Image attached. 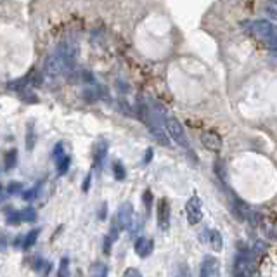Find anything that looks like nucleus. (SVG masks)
<instances>
[{
    "label": "nucleus",
    "mask_w": 277,
    "mask_h": 277,
    "mask_svg": "<svg viewBox=\"0 0 277 277\" xmlns=\"http://www.w3.org/2000/svg\"><path fill=\"white\" fill-rule=\"evenodd\" d=\"M77 63V47L71 43H61L56 49V52L47 57L45 61V73L51 78L61 77V74L71 71Z\"/></svg>",
    "instance_id": "1"
},
{
    "label": "nucleus",
    "mask_w": 277,
    "mask_h": 277,
    "mask_svg": "<svg viewBox=\"0 0 277 277\" xmlns=\"http://www.w3.org/2000/svg\"><path fill=\"white\" fill-rule=\"evenodd\" d=\"M244 30L249 37H253L255 40L262 42L263 45L272 49V52L275 51V28L270 21L265 19L249 21V23H244Z\"/></svg>",
    "instance_id": "2"
},
{
    "label": "nucleus",
    "mask_w": 277,
    "mask_h": 277,
    "mask_svg": "<svg viewBox=\"0 0 277 277\" xmlns=\"http://www.w3.org/2000/svg\"><path fill=\"white\" fill-rule=\"evenodd\" d=\"M132 220H134V206H132V203H123L113 217L111 229H109V236H108L109 239L114 243L120 237V232L125 231L127 227H130Z\"/></svg>",
    "instance_id": "3"
},
{
    "label": "nucleus",
    "mask_w": 277,
    "mask_h": 277,
    "mask_svg": "<svg viewBox=\"0 0 277 277\" xmlns=\"http://www.w3.org/2000/svg\"><path fill=\"white\" fill-rule=\"evenodd\" d=\"M161 121H163L165 129L168 130L170 137L173 139L180 147L189 149V139H187V134H186V130H184L182 123H180L173 114H170L166 111L161 113Z\"/></svg>",
    "instance_id": "4"
},
{
    "label": "nucleus",
    "mask_w": 277,
    "mask_h": 277,
    "mask_svg": "<svg viewBox=\"0 0 277 277\" xmlns=\"http://www.w3.org/2000/svg\"><path fill=\"white\" fill-rule=\"evenodd\" d=\"M186 215L187 222L191 225H196L203 220V203H201V197L197 194H192L186 203Z\"/></svg>",
    "instance_id": "5"
},
{
    "label": "nucleus",
    "mask_w": 277,
    "mask_h": 277,
    "mask_svg": "<svg viewBox=\"0 0 277 277\" xmlns=\"http://www.w3.org/2000/svg\"><path fill=\"white\" fill-rule=\"evenodd\" d=\"M253 274V262H251V251H241L236 257L234 263V275L236 277H251Z\"/></svg>",
    "instance_id": "6"
},
{
    "label": "nucleus",
    "mask_w": 277,
    "mask_h": 277,
    "mask_svg": "<svg viewBox=\"0 0 277 277\" xmlns=\"http://www.w3.org/2000/svg\"><path fill=\"white\" fill-rule=\"evenodd\" d=\"M170 201L166 197H160L158 201V208H156V217H158V227L161 232H168L170 231Z\"/></svg>",
    "instance_id": "7"
},
{
    "label": "nucleus",
    "mask_w": 277,
    "mask_h": 277,
    "mask_svg": "<svg viewBox=\"0 0 277 277\" xmlns=\"http://www.w3.org/2000/svg\"><path fill=\"white\" fill-rule=\"evenodd\" d=\"M37 210L33 206H26L23 210H17V212H11L7 215V223L9 225H17L21 222H35L37 220Z\"/></svg>",
    "instance_id": "8"
},
{
    "label": "nucleus",
    "mask_w": 277,
    "mask_h": 277,
    "mask_svg": "<svg viewBox=\"0 0 277 277\" xmlns=\"http://www.w3.org/2000/svg\"><path fill=\"white\" fill-rule=\"evenodd\" d=\"M203 239L208 243V246L213 249L215 253L222 251L223 239H222V234L217 231V229H206V231H203Z\"/></svg>",
    "instance_id": "9"
},
{
    "label": "nucleus",
    "mask_w": 277,
    "mask_h": 277,
    "mask_svg": "<svg viewBox=\"0 0 277 277\" xmlns=\"http://www.w3.org/2000/svg\"><path fill=\"white\" fill-rule=\"evenodd\" d=\"M201 144L208 149V151H222V137L217 134V132H205L201 135Z\"/></svg>",
    "instance_id": "10"
},
{
    "label": "nucleus",
    "mask_w": 277,
    "mask_h": 277,
    "mask_svg": "<svg viewBox=\"0 0 277 277\" xmlns=\"http://www.w3.org/2000/svg\"><path fill=\"white\" fill-rule=\"evenodd\" d=\"M153 249H155V241L149 239V237L140 236L139 239L135 241V253H137V257L147 258L149 255L153 253Z\"/></svg>",
    "instance_id": "11"
},
{
    "label": "nucleus",
    "mask_w": 277,
    "mask_h": 277,
    "mask_svg": "<svg viewBox=\"0 0 277 277\" xmlns=\"http://www.w3.org/2000/svg\"><path fill=\"white\" fill-rule=\"evenodd\" d=\"M218 274V260L212 257H206L199 269V277H217Z\"/></svg>",
    "instance_id": "12"
},
{
    "label": "nucleus",
    "mask_w": 277,
    "mask_h": 277,
    "mask_svg": "<svg viewBox=\"0 0 277 277\" xmlns=\"http://www.w3.org/2000/svg\"><path fill=\"white\" fill-rule=\"evenodd\" d=\"M28 80H30V74H26V77H21V78H16V80H11V82L7 83V89L23 94V92L26 90V87H28Z\"/></svg>",
    "instance_id": "13"
},
{
    "label": "nucleus",
    "mask_w": 277,
    "mask_h": 277,
    "mask_svg": "<svg viewBox=\"0 0 277 277\" xmlns=\"http://www.w3.org/2000/svg\"><path fill=\"white\" fill-rule=\"evenodd\" d=\"M106 155H108V142L106 140H99L97 147H95V153H94V166H100Z\"/></svg>",
    "instance_id": "14"
},
{
    "label": "nucleus",
    "mask_w": 277,
    "mask_h": 277,
    "mask_svg": "<svg viewBox=\"0 0 277 277\" xmlns=\"http://www.w3.org/2000/svg\"><path fill=\"white\" fill-rule=\"evenodd\" d=\"M109 275V269L106 263L103 262H95L92 263L90 267V277H108Z\"/></svg>",
    "instance_id": "15"
},
{
    "label": "nucleus",
    "mask_w": 277,
    "mask_h": 277,
    "mask_svg": "<svg viewBox=\"0 0 277 277\" xmlns=\"http://www.w3.org/2000/svg\"><path fill=\"white\" fill-rule=\"evenodd\" d=\"M33 267H35V270L38 272V275H42V277H47L49 272L52 270V263L49 260H43V258H38Z\"/></svg>",
    "instance_id": "16"
},
{
    "label": "nucleus",
    "mask_w": 277,
    "mask_h": 277,
    "mask_svg": "<svg viewBox=\"0 0 277 277\" xmlns=\"http://www.w3.org/2000/svg\"><path fill=\"white\" fill-rule=\"evenodd\" d=\"M38 234H40V229H33V231H30L28 234L24 236V239H23V244H21V248L23 249H30L32 246L37 243V239H38Z\"/></svg>",
    "instance_id": "17"
},
{
    "label": "nucleus",
    "mask_w": 277,
    "mask_h": 277,
    "mask_svg": "<svg viewBox=\"0 0 277 277\" xmlns=\"http://www.w3.org/2000/svg\"><path fill=\"white\" fill-rule=\"evenodd\" d=\"M17 163V151L16 149H9L6 153V156H4V165H6V170H11L14 168Z\"/></svg>",
    "instance_id": "18"
},
{
    "label": "nucleus",
    "mask_w": 277,
    "mask_h": 277,
    "mask_svg": "<svg viewBox=\"0 0 277 277\" xmlns=\"http://www.w3.org/2000/svg\"><path fill=\"white\" fill-rule=\"evenodd\" d=\"M57 173L59 175H64L66 171H68L69 168V163H71V158H69L68 155H64V156H61V158H57Z\"/></svg>",
    "instance_id": "19"
},
{
    "label": "nucleus",
    "mask_w": 277,
    "mask_h": 277,
    "mask_svg": "<svg viewBox=\"0 0 277 277\" xmlns=\"http://www.w3.org/2000/svg\"><path fill=\"white\" fill-rule=\"evenodd\" d=\"M113 175H114V179L116 180H125L127 177V170H125V166H123L120 161H116V163H113Z\"/></svg>",
    "instance_id": "20"
},
{
    "label": "nucleus",
    "mask_w": 277,
    "mask_h": 277,
    "mask_svg": "<svg viewBox=\"0 0 277 277\" xmlns=\"http://www.w3.org/2000/svg\"><path fill=\"white\" fill-rule=\"evenodd\" d=\"M35 125L33 123H30L28 125V132H26V149L28 151H32V149L35 147Z\"/></svg>",
    "instance_id": "21"
},
{
    "label": "nucleus",
    "mask_w": 277,
    "mask_h": 277,
    "mask_svg": "<svg viewBox=\"0 0 277 277\" xmlns=\"http://www.w3.org/2000/svg\"><path fill=\"white\" fill-rule=\"evenodd\" d=\"M57 277H69V260L68 258H61L59 269H57Z\"/></svg>",
    "instance_id": "22"
},
{
    "label": "nucleus",
    "mask_w": 277,
    "mask_h": 277,
    "mask_svg": "<svg viewBox=\"0 0 277 277\" xmlns=\"http://www.w3.org/2000/svg\"><path fill=\"white\" fill-rule=\"evenodd\" d=\"M40 186H42V182H38L37 186H35L33 189H30V191H26L24 194H23V197H24V199H26V201H32L33 197L38 194V189H40Z\"/></svg>",
    "instance_id": "23"
},
{
    "label": "nucleus",
    "mask_w": 277,
    "mask_h": 277,
    "mask_svg": "<svg viewBox=\"0 0 277 277\" xmlns=\"http://www.w3.org/2000/svg\"><path fill=\"white\" fill-rule=\"evenodd\" d=\"M21 191H23V184H21V182H11L7 186L9 194H16V192H21Z\"/></svg>",
    "instance_id": "24"
},
{
    "label": "nucleus",
    "mask_w": 277,
    "mask_h": 277,
    "mask_svg": "<svg viewBox=\"0 0 277 277\" xmlns=\"http://www.w3.org/2000/svg\"><path fill=\"white\" fill-rule=\"evenodd\" d=\"M123 277H142V274H140V270L130 267V269H127L125 272H123Z\"/></svg>",
    "instance_id": "25"
},
{
    "label": "nucleus",
    "mask_w": 277,
    "mask_h": 277,
    "mask_svg": "<svg viewBox=\"0 0 277 277\" xmlns=\"http://www.w3.org/2000/svg\"><path fill=\"white\" fill-rule=\"evenodd\" d=\"M90 182H92V175L89 173L85 177V180H83V184H82V191L83 192H89V189H90Z\"/></svg>",
    "instance_id": "26"
},
{
    "label": "nucleus",
    "mask_w": 277,
    "mask_h": 277,
    "mask_svg": "<svg viewBox=\"0 0 277 277\" xmlns=\"http://www.w3.org/2000/svg\"><path fill=\"white\" fill-rule=\"evenodd\" d=\"M106 213H108V206H106V203H103L100 205V212H97L99 220H106Z\"/></svg>",
    "instance_id": "27"
},
{
    "label": "nucleus",
    "mask_w": 277,
    "mask_h": 277,
    "mask_svg": "<svg viewBox=\"0 0 277 277\" xmlns=\"http://www.w3.org/2000/svg\"><path fill=\"white\" fill-rule=\"evenodd\" d=\"M111 244H113V241L109 239L108 236L104 237V253H106V255H109V253H111Z\"/></svg>",
    "instance_id": "28"
},
{
    "label": "nucleus",
    "mask_w": 277,
    "mask_h": 277,
    "mask_svg": "<svg viewBox=\"0 0 277 277\" xmlns=\"http://www.w3.org/2000/svg\"><path fill=\"white\" fill-rule=\"evenodd\" d=\"M61 156H64V151H63V144H57V146L54 147V158L57 160V158H61Z\"/></svg>",
    "instance_id": "29"
},
{
    "label": "nucleus",
    "mask_w": 277,
    "mask_h": 277,
    "mask_svg": "<svg viewBox=\"0 0 277 277\" xmlns=\"http://www.w3.org/2000/svg\"><path fill=\"white\" fill-rule=\"evenodd\" d=\"M144 201H146L147 208H151V191H146V194H144Z\"/></svg>",
    "instance_id": "30"
},
{
    "label": "nucleus",
    "mask_w": 277,
    "mask_h": 277,
    "mask_svg": "<svg viewBox=\"0 0 277 277\" xmlns=\"http://www.w3.org/2000/svg\"><path fill=\"white\" fill-rule=\"evenodd\" d=\"M151 160H153V149L149 147V149H147V153H146V160H144V163H149Z\"/></svg>",
    "instance_id": "31"
},
{
    "label": "nucleus",
    "mask_w": 277,
    "mask_h": 277,
    "mask_svg": "<svg viewBox=\"0 0 277 277\" xmlns=\"http://www.w3.org/2000/svg\"><path fill=\"white\" fill-rule=\"evenodd\" d=\"M0 189H2V187H0Z\"/></svg>",
    "instance_id": "32"
}]
</instances>
